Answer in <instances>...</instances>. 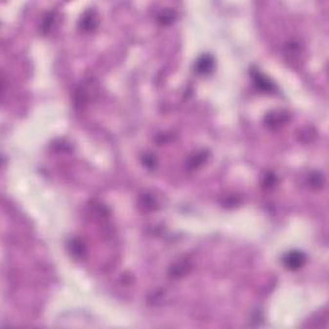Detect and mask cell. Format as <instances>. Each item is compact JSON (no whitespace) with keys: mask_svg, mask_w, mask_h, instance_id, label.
<instances>
[{"mask_svg":"<svg viewBox=\"0 0 329 329\" xmlns=\"http://www.w3.org/2000/svg\"><path fill=\"white\" fill-rule=\"evenodd\" d=\"M99 82L93 77L85 79L79 84L75 90V105L77 108H84L98 98Z\"/></svg>","mask_w":329,"mask_h":329,"instance_id":"cell-1","label":"cell"},{"mask_svg":"<svg viewBox=\"0 0 329 329\" xmlns=\"http://www.w3.org/2000/svg\"><path fill=\"white\" fill-rule=\"evenodd\" d=\"M190 270H192V261L189 260V257L182 256L171 264L170 269H168V275L174 279H180L189 273Z\"/></svg>","mask_w":329,"mask_h":329,"instance_id":"cell-2","label":"cell"},{"mask_svg":"<svg viewBox=\"0 0 329 329\" xmlns=\"http://www.w3.org/2000/svg\"><path fill=\"white\" fill-rule=\"evenodd\" d=\"M98 23L99 16L97 11L95 9H88L81 16L80 21H79V28L84 32H91L98 27Z\"/></svg>","mask_w":329,"mask_h":329,"instance_id":"cell-3","label":"cell"},{"mask_svg":"<svg viewBox=\"0 0 329 329\" xmlns=\"http://www.w3.org/2000/svg\"><path fill=\"white\" fill-rule=\"evenodd\" d=\"M305 261H306V256H305L304 252L301 251H289L287 255L283 257V264L284 266L287 267L288 270H298L301 269L302 266L305 265Z\"/></svg>","mask_w":329,"mask_h":329,"instance_id":"cell-4","label":"cell"},{"mask_svg":"<svg viewBox=\"0 0 329 329\" xmlns=\"http://www.w3.org/2000/svg\"><path fill=\"white\" fill-rule=\"evenodd\" d=\"M288 120H289V115L286 111H274L265 116L266 126L270 129H278V127L283 126L287 123Z\"/></svg>","mask_w":329,"mask_h":329,"instance_id":"cell-5","label":"cell"},{"mask_svg":"<svg viewBox=\"0 0 329 329\" xmlns=\"http://www.w3.org/2000/svg\"><path fill=\"white\" fill-rule=\"evenodd\" d=\"M251 76H252V80L255 82V86L259 90L264 91V93H273V91H275V86H274L273 82L265 75L261 74L259 70H252Z\"/></svg>","mask_w":329,"mask_h":329,"instance_id":"cell-6","label":"cell"},{"mask_svg":"<svg viewBox=\"0 0 329 329\" xmlns=\"http://www.w3.org/2000/svg\"><path fill=\"white\" fill-rule=\"evenodd\" d=\"M214 67L215 61L212 58V56H210V54H203V56H201L196 61L194 70H196V72L198 75H208L214 71Z\"/></svg>","mask_w":329,"mask_h":329,"instance_id":"cell-7","label":"cell"},{"mask_svg":"<svg viewBox=\"0 0 329 329\" xmlns=\"http://www.w3.org/2000/svg\"><path fill=\"white\" fill-rule=\"evenodd\" d=\"M302 52H304V48H302V44L298 40H291L286 45V56H287V60L291 61V62H297L301 57Z\"/></svg>","mask_w":329,"mask_h":329,"instance_id":"cell-8","label":"cell"},{"mask_svg":"<svg viewBox=\"0 0 329 329\" xmlns=\"http://www.w3.org/2000/svg\"><path fill=\"white\" fill-rule=\"evenodd\" d=\"M208 158V152L201 151L193 153L189 158H188V162H186V167L189 170H196V168L201 167L205 162L207 161Z\"/></svg>","mask_w":329,"mask_h":329,"instance_id":"cell-9","label":"cell"},{"mask_svg":"<svg viewBox=\"0 0 329 329\" xmlns=\"http://www.w3.org/2000/svg\"><path fill=\"white\" fill-rule=\"evenodd\" d=\"M68 251L75 259H82L85 256V252H86V248H85L82 241H80L79 238H74L71 239L70 243H68Z\"/></svg>","mask_w":329,"mask_h":329,"instance_id":"cell-10","label":"cell"},{"mask_svg":"<svg viewBox=\"0 0 329 329\" xmlns=\"http://www.w3.org/2000/svg\"><path fill=\"white\" fill-rule=\"evenodd\" d=\"M57 22V12H50L44 17V20L41 21V26H40V32L46 35L52 31L53 26Z\"/></svg>","mask_w":329,"mask_h":329,"instance_id":"cell-11","label":"cell"},{"mask_svg":"<svg viewBox=\"0 0 329 329\" xmlns=\"http://www.w3.org/2000/svg\"><path fill=\"white\" fill-rule=\"evenodd\" d=\"M158 21L161 22L162 25H168L175 20V12L172 9H162L157 16Z\"/></svg>","mask_w":329,"mask_h":329,"instance_id":"cell-12","label":"cell"},{"mask_svg":"<svg viewBox=\"0 0 329 329\" xmlns=\"http://www.w3.org/2000/svg\"><path fill=\"white\" fill-rule=\"evenodd\" d=\"M140 205L145 208V210H154L157 207V202L154 198L153 194H143L140 197Z\"/></svg>","mask_w":329,"mask_h":329,"instance_id":"cell-13","label":"cell"},{"mask_svg":"<svg viewBox=\"0 0 329 329\" xmlns=\"http://www.w3.org/2000/svg\"><path fill=\"white\" fill-rule=\"evenodd\" d=\"M143 164H145L147 167L153 168V167H156V164H157V161H156V157H154L153 154H144Z\"/></svg>","mask_w":329,"mask_h":329,"instance_id":"cell-14","label":"cell"},{"mask_svg":"<svg viewBox=\"0 0 329 329\" xmlns=\"http://www.w3.org/2000/svg\"><path fill=\"white\" fill-rule=\"evenodd\" d=\"M275 183H277V178L274 174H266L265 179H264V185L267 186V188H273L275 185Z\"/></svg>","mask_w":329,"mask_h":329,"instance_id":"cell-15","label":"cell"},{"mask_svg":"<svg viewBox=\"0 0 329 329\" xmlns=\"http://www.w3.org/2000/svg\"><path fill=\"white\" fill-rule=\"evenodd\" d=\"M310 184H311L312 186H320V185H322V184H323L322 174H318V172H315V174L310 175Z\"/></svg>","mask_w":329,"mask_h":329,"instance_id":"cell-16","label":"cell"}]
</instances>
